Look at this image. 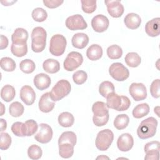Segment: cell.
Returning a JSON list of instances; mask_svg holds the SVG:
<instances>
[{
  "mask_svg": "<svg viewBox=\"0 0 160 160\" xmlns=\"http://www.w3.org/2000/svg\"><path fill=\"white\" fill-rule=\"evenodd\" d=\"M158 126V121L153 117H149L143 120L137 129V134L141 139H146L153 137Z\"/></svg>",
  "mask_w": 160,
  "mask_h": 160,
  "instance_id": "6da1fadb",
  "label": "cell"
},
{
  "mask_svg": "<svg viewBox=\"0 0 160 160\" xmlns=\"http://www.w3.org/2000/svg\"><path fill=\"white\" fill-rule=\"evenodd\" d=\"M31 49L35 52H42L46 47L47 33L40 26L34 28L31 32Z\"/></svg>",
  "mask_w": 160,
  "mask_h": 160,
  "instance_id": "7a4b0ae2",
  "label": "cell"
},
{
  "mask_svg": "<svg viewBox=\"0 0 160 160\" xmlns=\"http://www.w3.org/2000/svg\"><path fill=\"white\" fill-rule=\"evenodd\" d=\"M71 89V86L68 81L65 79L59 80L52 88L50 92L51 98L54 101H59L68 96Z\"/></svg>",
  "mask_w": 160,
  "mask_h": 160,
  "instance_id": "3957f363",
  "label": "cell"
},
{
  "mask_svg": "<svg viewBox=\"0 0 160 160\" xmlns=\"http://www.w3.org/2000/svg\"><path fill=\"white\" fill-rule=\"evenodd\" d=\"M114 139V134L109 129L100 131L96 138V146L100 151H106Z\"/></svg>",
  "mask_w": 160,
  "mask_h": 160,
  "instance_id": "277c9868",
  "label": "cell"
},
{
  "mask_svg": "<svg viewBox=\"0 0 160 160\" xmlns=\"http://www.w3.org/2000/svg\"><path fill=\"white\" fill-rule=\"evenodd\" d=\"M66 44L67 41L64 36L59 34L53 35L50 40L49 51L54 56H61L64 52Z\"/></svg>",
  "mask_w": 160,
  "mask_h": 160,
  "instance_id": "5b68a950",
  "label": "cell"
},
{
  "mask_svg": "<svg viewBox=\"0 0 160 160\" xmlns=\"http://www.w3.org/2000/svg\"><path fill=\"white\" fill-rule=\"evenodd\" d=\"M109 73L113 79L118 81H125L129 76L128 68L120 62L112 63L109 68Z\"/></svg>",
  "mask_w": 160,
  "mask_h": 160,
  "instance_id": "8992f818",
  "label": "cell"
},
{
  "mask_svg": "<svg viewBox=\"0 0 160 160\" xmlns=\"http://www.w3.org/2000/svg\"><path fill=\"white\" fill-rule=\"evenodd\" d=\"M82 62L83 57L82 54L76 51H72L68 54L64 61V68L68 71H72L79 67Z\"/></svg>",
  "mask_w": 160,
  "mask_h": 160,
  "instance_id": "52a82bcc",
  "label": "cell"
},
{
  "mask_svg": "<svg viewBox=\"0 0 160 160\" xmlns=\"http://www.w3.org/2000/svg\"><path fill=\"white\" fill-rule=\"evenodd\" d=\"M66 26L71 31L82 30L88 27L84 18L80 14L69 16L66 20Z\"/></svg>",
  "mask_w": 160,
  "mask_h": 160,
  "instance_id": "ba28073f",
  "label": "cell"
},
{
  "mask_svg": "<svg viewBox=\"0 0 160 160\" xmlns=\"http://www.w3.org/2000/svg\"><path fill=\"white\" fill-rule=\"evenodd\" d=\"M52 129L51 127L45 123L39 124L38 132L34 136V139L39 142L46 144L49 142L52 138Z\"/></svg>",
  "mask_w": 160,
  "mask_h": 160,
  "instance_id": "9c48e42d",
  "label": "cell"
},
{
  "mask_svg": "<svg viewBox=\"0 0 160 160\" xmlns=\"http://www.w3.org/2000/svg\"><path fill=\"white\" fill-rule=\"evenodd\" d=\"M146 160H158L159 158L160 143L158 141H153L146 143L144 148Z\"/></svg>",
  "mask_w": 160,
  "mask_h": 160,
  "instance_id": "30bf717a",
  "label": "cell"
},
{
  "mask_svg": "<svg viewBox=\"0 0 160 160\" xmlns=\"http://www.w3.org/2000/svg\"><path fill=\"white\" fill-rule=\"evenodd\" d=\"M129 94L136 101H142L147 97V91L145 85L142 83H132L129 88Z\"/></svg>",
  "mask_w": 160,
  "mask_h": 160,
  "instance_id": "8fae6325",
  "label": "cell"
},
{
  "mask_svg": "<svg viewBox=\"0 0 160 160\" xmlns=\"http://www.w3.org/2000/svg\"><path fill=\"white\" fill-rule=\"evenodd\" d=\"M109 24L108 18L102 14L95 16L91 20V26L94 31L102 32L107 30Z\"/></svg>",
  "mask_w": 160,
  "mask_h": 160,
  "instance_id": "7c38bea8",
  "label": "cell"
},
{
  "mask_svg": "<svg viewBox=\"0 0 160 160\" xmlns=\"http://www.w3.org/2000/svg\"><path fill=\"white\" fill-rule=\"evenodd\" d=\"M108 13L113 18H119L124 12V6L118 0L104 1Z\"/></svg>",
  "mask_w": 160,
  "mask_h": 160,
  "instance_id": "4fadbf2b",
  "label": "cell"
},
{
  "mask_svg": "<svg viewBox=\"0 0 160 160\" xmlns=\"http://www.w3.org/2000/svg\"><path fill=\"white\" fill-rule=\"evenodd\" d=\"M20 98L26 105H32L36 99V93L31 86L28 85L23 86L20 90Z\"/></svg>",
  "mask_w": 160,
  "mask_h": 160,
  "instance_id": "5bb4252c",
  "label": "cell"
},
{
  "mask_svg": "<svg viewBox=\"0 0 160 160\" xmlns=\"http://www.w3.org/2000/svg\"><path fill=\"white\" fill-rule=\"evenodd\" d=\"M133 145V138L129 133H123L118 139L117 146L118 149L121 151L126 152L129 151Z\"/></svg>",
  "mask_w": 160,
  "mask_h": 160,
  "instance_id": "9a60e30c",
  "label": "cell"
},
{
  "mask_svg": "<svg viewBox=\"0 0 160 160\" xmlns=\"http://www.w3.org/2000/svg\"><path fill=\"white\" fill-rule=\"evenodd\" d=\"M38 105L40 111L45 113L49 112L53 109L55 106V102L51 99L50 92H46L41 96Z\"/></svg>",
  "mask_w": 160,
  "mask_h": 160,
  "instance_id": "2e32d148",
  "label": "cell"
},
{
  "mask_svg": "<svg viewBox=\"0 0 160 160\" xmlns=\"http://www.w3.org/2000/svg\"><path fill=\"white\" fill-rule=\"evenodd\" d=\"M51 83L50 77L44 73L36 74L34 78V84L37 89L42 91L48 88Z\"/></svg>",
  "mask_w": 160,
  "mask_h": 160,
  "instance_id": "e0dca14e",
  "label": "cell"
},
{
  "mask_svg": "<svg viewBox=\"0 0 160 160\" xmlns=\"http://www.w3.org/2000/svg\"><path fill=\"white\" fill-rule=\"evenodd\" d=\"M160 18H156L149 21L145 25V31L151 37H156L160 32Z\"/></svg>",
  "mask_w": 160,
  "mask_h": 160,
  "instance_id": "ac0fdd59",
  "label": "cell"
},
{
  "mask_svg": "<svg viewBox=\"0 0 160 160\" xmlns=\"http://www.w3.org/2000/svg\"><path fill=\"white\" fill-rule=\"evenodd\" d=\"M71 42L73 47L78 49H83L89 42V37L85 33L78 32L74 34L71 39Z\"/></svg>",
  "mask_w": 160,
  "mask_h": 160,
  "instance_id": "d6986e66",
  "label": "cell"
},
{
  "mask_svg": "<svg viewBox=\"0 0 160 160\" xmlns=\"http://www.w3.org/2000/svg\"><path fill=\"white\" fill-rule=\"evenodd\" d=\"M126 26L131 29H136L138 28L141 23L140 16L134 12L128 14L124 19Z\"/></svg>",
  "mask_w": 160,
  "mask_h": 160,
  "instance_id": "ffe728a7",
  "label": "cell"
},
{
  "mask_svg": "<svg viewBox=\"0 0 160 160\" xmlns=\"http://www.w3.org/2000/svg\"><path fill=\"white\" fill-rule=\"evenodd\" d=\"M106 99V105L108 108L119 111L122 104L121 96H119L114 92L108 94Z\"/></svg>",
  "mask_w": 160,
  "mask_h": 160,
  "instance_id": "44dd1931",
  "label": "cell"
},
{
  "mask_svg": "<svg viewBox=\"0 0 160 160\" xmlns=\"http://www.w3.org/2000/svg\"><path fill=\"white\" fill-rule=\"evenodd\" d=\"M28 38V31L25 29L21 28H16L11 36L12 42L15 44L26 43L27 42Z\"/></svg>",
  "mask_w": 160,
  "mask_h": 160,
  "instance_id": "7402d4cb",
  "label": "cell"
},
{
  "mask_svg": "<svg viewBox=\"0 0 160 160\" xmlns=\"http://www.w3.org/2000/svg\"><path fill=\"white\" fill-rule=\"evenodd\" d=\"M86 56L91 61L99 59L102 56V49L98 44L91 45L86 51Z\"/></svg>",
  "mask_w": 160,
  "mask_h": 160,
  "instance_id": "603a6c76",
  "label": "cell"
},
{
  "mask_svg": "<svg viewBox=\"0 0 160 160\" xmlns=\"http://www.w3.org/2000/svg\"><path fill=\"white\" fill-rule=\"evenodd\" d=\"M42 68L44 70L51 74L58 72L60 69L59 62L54 59H48L43 62Z\"/></svg>",
  "mask_w": 160,
  "mask_h": 160,
  "instance_id": "cb8c5ba5",
  "label": "cell"
},
{
  "mask_svg": "<svg viewBox=\"0 0 160 160\" xmlns=\"http://www.w3.org/2000/svg\"><path fill=\"white\" fill-rule=\"evenodd\" d=\"M92 111L94 116L98 117H102L109 114V110L106 104L102 101L95 102L92 106Z\"/></svg>",
  "mask_w": 160,
  "mask_h": 160,
  "instance_id": "d4e9b609",
  "label": "cell"
},
{
  "mask_svg": "<svg viewBox=\"0 0 160 160\" xmlns=\"http://www.w3.org/2000/svg\"><path fill=\"white\" fill-rule=\"evenodd\" d=\"M60 126L64 128H69L72 126L74 122L73 115L69 112H63L61 113L58 118Z\"/></svg>",
  "mask_w": 160,
  "mask_h": 160,
  "instance_id": "484cf974",
  "label": "cell"
},
{
  "mask_svg": "<svg viewBox=\"0 0 160 160\" xmlns=\"http://www.w3.org/2000/svg\"><path fill=\"white\" fill-rule=\"evenodd\" d=\"M16 92L13 86L6 84L1 90V97L6 102L11 101L15 97Z\"/></svg>",
  "mask_w": 160,
  "mask_h": 160,
  "instance_id": "4316f807",
  "label": "cell"
},
{
  "mask_svg": "<svg viewBox=\"0 0 160 160\" xmlns=\"http://www.w3.org/2000/svg\"><path fill=\"white\" fill-rule=\"evenodd\" d=\"M149 106L147 103H142L138 104L132 110V116L134 118L139 119L149 112Z\"/></svg>",
  "mask_w": 160,
  "mask_h": 160,
  "instance_id": "83f0119b",
  "label": "cell"
},
{
  "mask_svg": "<svg viewBox=\"0 0 160 160\" xmlns=\"http://www.w3.org/2000/svg\"><path fill=\"white\" fill-rule=\"evenodd\" d=\"M59 154L62 158H69L74 153V146L69 143L58 144Z\"/></svg>",
  "mask_w": 160,
  "mask_h": 160,
  "instance_id": "f1b7e54d",
  "label": "cell"
},
{
  "mask_svg": "<svg viewBox=\"0 0 160 160\" xmlns=\"http://www.w3.org/2000/svg\"><path fill=\"white\" fill-rule=\"evenodd\" d=\"M38 129V125L33 119L27 120L23 124V132L24 136H31L35 134Z\"/></svg>",
  "mask_w": 160,
  "mask_h": 160,
  "instance_id": "f546056e",
  "label": "cell"
},
{
  "mask_svg": "<svg viewBox=\"0 0 160 160\" xmlns=\"http://www.w3.org/2000/svg\"><path fill=\"white\" fill-rule=\"evenodd\" d=\"M11 51L12 54L16 57H22L28 52L27 43H12L11 46Z\"/></svg>",
  "mask_w": 160,
  "mask_h": 160,
  "instance_id": "4dcf8cb0",
  "label": "cell"
},
{
  "mask_svg": "<svg viewBox=\"0 0 160 160\" xmlns=\"http://www.w3.org/2000/svg\"><path fill=\"white\" fill-rule=\"evenodd\" d=\"M125 62L128 66L131 68L138 67L141 61L139 55L135 52H128L124 58Z\"/></svg>",
  "mask_w": 160,
  "mask_h": 160,
  "instance_id": "1f68e13d",
  "label": "cell"
},
{
  "mask_svg": "<svg viewBox=\"0 0 160 160\" xmlns=\"http://www.w3.org/2000/svg\"><path fill=\"white\" fill-rule=\"evenodd\" d=\"M77 141L76 134L72 131H65L61 134L58 139V144L69 143L75 146Z\"/></svg>",
  "mask_w": 160,
  "mask_h": 160,
  "instance_id": "d6a6232c",
  "label": "cell"
},
{
  "mask_svg": "<svg viewBox=\"0 0 160 160\" xmlns=\"http://www.w3.org/2000/svg\"><path fill=\"white\" fill-rule=\"evenodd\" d=\"M129 122V118L127 114H122L118 115L114 121V126L118 130L125 129Z\"/></svg>",
  "mask_w": 160,
  "mask_h": 160,
  "instance_id": "836d02e7",
  "label": "cell"
},
{
  "mask_svg": "<svg viewBox=\"0 0 160 160\" xmlns=\"http://www.w3.org/2000/svg\"><path fill=\"white\" fill-rule=\"evenodd\" d=\"M99 92L102 97L106 98L108 94L114 92V86L110 81H103L99 86Z\"/></svg>",
  "mask_w": 160,
  "mask_h": 160,
  "instance_id": "e575fe53",
  "label": "cell"
},
{
  "mask_svg": "<svg viewBox=\"0 0 160 160\" xmlns=\"http://www.w3.org/2000/svg\"><path fill=\"white\" fill-rule=\"evenodd\" d=\"M24 111L23 105L18 101L12 102L9 107V112L12 117L18 118L21 116Z\"/></svg>",
  "mask_w": 160,
  "mask_h": 160,
  "instance_id": "d590c367",
  "label": "cell"
},
{
  "mask_svg": "<svg viewBox=\"0 0 160 160\" xmlns=\"http://www.w3.org/2000/svg\"><path fill=\"white\" fill-rule=\"evenodd\" d=\"M107 55L111 59H119L122 55V48L116 44L109 46L107 49Z\"/></svg>",
  "mask_w": 160,
  "mask_h": 160,
  "instance_id": "8d00e7d4",
  "label": "cell"
},
{
  "mask_svg": "<svg viewBox=\"0 0 160 160\" xmlns=\"http://www.w3.org/2000/svg\"><path fill=\"white\" fill-rule=\"evenodd\" d=\"M0 66L4 71L7 72H11L15 70L16 62L11 58L4 57L1 59Z\"/></svg>",
  "mask_w": 160,
  "mask_h": 160,
  "instance_id": "74e56055",
  "label": "cell"
},
{
  "mask_svg": "<svg viewBox=\"0 0 160 160\" xmlns=\"http://www.w3.org/2000/svg\"><path fill=\"white\" fill-rule=\"evenodd\" d=\"M20 69L26 74L32 73L35 70V64L34 62L29 59H26L22 60L19 64Z\"/></svg>",
  "mask_w": 160,
  "mask_h": 160,
  "instance_id": "f35d334b",
  "label": "cell"
},
{
  "mask_svg": "<svg viewBox=\"0 0 160 160\" xmlns=\"http://www.w3.org/2000/svg\"><path fill=\"white\" fill-rule=\"evenodd\" d=\"M42 151L41 148L36 144L30 146L28 149V157L33 160H37L41 158Z\"/></svg>",
  "mask_w": 160,
  "mask_h": 160,
  "instance_id": "ab89813d",
  "label": "cell"
},
{
  "mask_svg": "<svg viewBox=\"0 0 160 160\" xmlns=\"http://www.w3.org/2000/svg\"><path fill=\"white\" fill-rule=\"evenodd\" d=\"M32 18L37 22H42L48 17V13L46 10L41 8H36L32 12Z\"/></svg>",
  "mask_w": 160,
  "mask_h": 160,
  "instance_id": "60d3db41",
  "label": "cell"
},
{
  "mask_svg": "<svg viewBox=\"0 0 160 160\" xmlns=\"http://www.w3.org/2000/svg\"><path fill=\"white\" fill-rule=\"evenodd\" d=\"M81 8L85 13H92L96 9V1L81 0Z\"/></svg>",
  "mask_w": 160,
  "mask_h": 160,
  "instance_id": "b9f144b4",
  "label": "cell"
},
{
  "mask_svg": "<svg viewBox=\"0 0 160 160\" xmlns=\"http://www.w3.org/2000/svg\"><path fill=\"white\" fill-rule=\"evenodd\" d=\"M88 78L87 73L82 70L77 71L75 72L72 75V79L73 81L78 85L82 84L86 82Z\"/></svg>",
  "mask_w": 160,
  "mask_h": 160,
  "instance_id": "7bdbcfd3",
  "label": "cell"
},
{
  "mask_svg": "<svg viewBox=\"0 0 160 160\" xmlns=\"http://www.w3.org/2000/svg\"><path fill=\"white\" fill-rule=\"evenodd\" d=\"M11 144V137L7 132L1 133V141H0V149L1 150L8 149Z\"/></svg>",
  "mask_w": 160,
  "mask_h": 160,
  "instance_id": "ee69618b",
  "label": "cell"
},
{
  "mask_svg": "<svg viewBox=\"0 0 160 160\" xmlns=\"http://www.w3.org/2000/svg\"><path fill=\"white\" fill-rule=\"evenodd\" d=\"M160 81L159 79L154 80L150 86V92L151 96L154 98H159L160 96L159 92Z\"/></svg>",
  "mask_w": 160,
  "mask_h": 160,
  "instance_id": "f6af8a7d",
  "label": "cell"
},
{
  "mask_svg": "<svg viewBox=\"0 0 160 160\" xmlns=\"http://www.w3.org/2000/svg\"><path fill=\"white\" fill-rule=\"evenodd\" d=\"M23 124L22 122H15L12 124L11 126V131L14 134L19 137L24 136L23 132Z\"/></svg>",
  "mask_w": 160,
  "mask_h": 160,
  "instance_id": "bcb514c9",
  "label": "cell"
},
{
  "mask_svg": "<svg viewBox=\"0 0 160 160\" xmlns=\"http://www.w3.org/2000/svg\"><path fill=\"white\" fill-rule=\"evenodd\" d=\"M109 118V114L102 116V117H98V116H93L92 117V121L94 122V124H95V126H98V127H100V126H102L104 125H105Z\"/></svg>",
  "mask_w": 160,
  "mask_h": 160,
  "instance_id": "7dc6e473",
  "label": "cell"
},
{
  "mask_svg": "<svg viewBox=\"0 0 160 160\" xmlns=\"http://www.w3.org/2000/svg\"><path fill=\"white\" fill-rule=\"evenodd\" d=\"M62 0H43L44 4L49 8H56L63 3Z\"/></svg>",
  "mask_w": 160,
  "mask_h": 160,
  "instance_id": "c3c4849f",
  "label": "cell"
},
{
  "mask_svg": "<svg viewBox=\"0 0 160 160\" xmlns=\"http://www.w3.org/2000/svg\"><path fill=\"white\" fill-rule=\"evenodd\" d=\"M121 98H122V104H121L119 111L127 110L129 108L130 104H131V101L127 96H121Z\"/></svg>",
  "mask_w": 160,
  "mask_h": 160,
  "instance_id": "681fc988",
  "label": "cell"
},
{
  "mask_svg": "<svg viewBox=\"0 0 160 160\" xmlns=\"http://www.w3.org/2000/svg\"><path fill=\"white\" fill-rule=\"evenodd\" d=\"M1 38V41H0V49H4L6 48L8 46V39L7 37L4 36V35L1 34L0 36Z\"/></svg>",
  "mask_w": 160,
  "mask_h": 160,
  "instance_id": "f907efd6",
  "label": "cell"
},
{
  "mask_svg": "<svg viewBox=\"0 0 160 160\" xmlns=\"http://www.w3.org/2000/svg\"><path fill=\"white\" fill-rule=\"evenodd\" d=\"M0 120H1V131H3L7 128V122L3 119H1Z\"/></svg>",
  "mask_w": 160,
  "mask_h": 160,
  "instance_id": "816d5d0a",
  "label": "cell"
},
{
  "mask_svg": "<svg viewBox=\"0 0 160 160\" xmlns=\"http://www.w3.org/2000/svg\"><path fill=\"white\" fill-rule=\"evenodd\" d=\"M99 158H100V159H101V158H107V159H109V158L106 157V156H105V157H101V156H99V157H98V158H97V159H99Z\"/></svg>",
  "mask_w": 160,
  "mask_h": 160,
  "instance_id": "f5cc1de1",
  "label": "cell"
}]
</instances>
